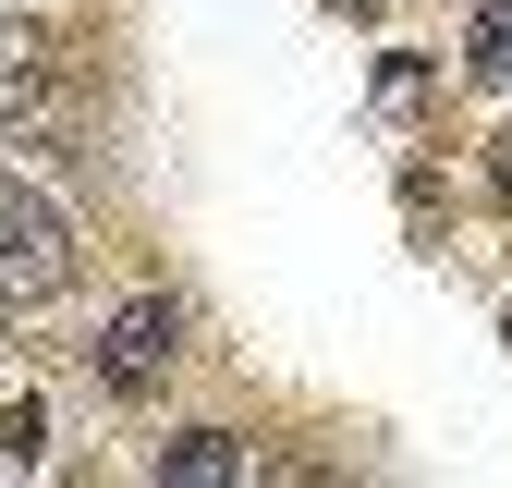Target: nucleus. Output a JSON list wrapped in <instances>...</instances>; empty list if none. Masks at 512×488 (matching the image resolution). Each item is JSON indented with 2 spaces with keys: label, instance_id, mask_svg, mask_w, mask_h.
<instances>
[{
  "label": "nucleus",
  "instance_id": "nucleus-1",
  "mask_svg": "<svg viewBox=\"0 0 512 488\" xmlns=\"http://www.w3.org/2000/svg\"><path fill=\"white\" fill-rule=\"evenodd\" d=\"M61 281H74V220H61V196L0 171V305H49Z\"/></svg>",
  "mask_w": 512,
  "mask_h": 488
},
{
  "label": "nucleus",
  "instance_id": "nucleus-2",
  "mask_svg": "<svg viewBox=\"0 0 512 488\" xmlns=\"http://www.w3.org/2000/svg\"><path fill=\"white\" fill-rule=\"evenodd\" d=\"M171 342H183V318H171L159 293L110 305V330H98V391H110V403H135V391L159 379V366H171Z\"/></svg>",
  "mask_w": 512,
  "mask_h": 488
},
{
  "label": "nucleus",
  "instance_id": "nucleus-3",
  "mask_svg": "<svg viewBox=\"0 0 512 488\" xmlns=\"http://www.w3.org/2000/svg\"><path fill=\"white\" fill-rule=\"evenodd\" d=\"M0 122H13V135L49 122V49H37L25 13H0Z\"/></svg>",
  "mask_w": 512,
  "mask_h": 488
},
{
  "label": "nucleus",
  "instance_id": "nucleus-4",
  "mask_svg": "<svg viewBox=\"0 0 512 488\" xmlns=\"http://www.w3.org/2000/svg\"><path fill=\"white\" fill-rule=\"evenodd\" d=\"M244 464H256V452L232 440V427H183V440L147 452V476H244Z\"/></svg>",
  "mask_w": 512,
  "mask_h": 488
},
{
  "label": "nucleus",
  "instance_id": "nucleus-5",
  "mask_svg": "<svg viewBox=\"0 0 512 488\" xmlns=\"http://www.w3.org/2000/svg\"><path fill=\"white\" fill-rule=\"evenodd\" d=\"M476 74L512 86V0H488V13H476Z\"/></svg>",
  "mask_w": 512,
  "mask_h": 488
},
{
  "label": "nucleus",
  "instance_id": "nucleus-6",
  "mask_svg": "<svg viewBox=\"0 0 512 488\" xmlns=\"http://www.w3.org/2000/svg\"><path fill=\"white\" fill-rule=\"evenodd\" d=\"M0 452H13V464H37V452H49V427H37V403H0Z\"/></svg>",
  "mask_w": 512,
  "mask_h": 488
}]
</instances>
